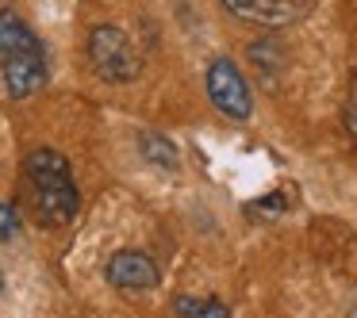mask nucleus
I'll return each instance as SVG.
<instances>
[{
  "label": "nucleus",
  "mask_w": 357,
  "mask_h": 318,
  "mask_svg": "<svg viewBox=\"0 0 357 318\" xmlns=\"http://www.w3.org/2000/svg\"><path fill=\"white\" fill-rule=\"evenodd\" d=\"M24 188H27V203H31L35 218L43 226H66L77 218L81 192L70 161L58 150L39 146L24 157Z\"/></svg>",
  "instance_id": "nucleus-1"
},
{
  "label": "nucleus",
  "mask_w": 357,
  "mask_h": 318,
  "mask_svg": "<svg viewBox=\"0 0 357 318\" xmlns=\"http://www.w3.org/2000/svg\"><path fill=\"white\" fill-rule=\"evenodd\" d=\"M0 77H4L12 100L35 96L50 77V58L43 39L12 8H0Z\"/></svg>",
  "instance_id": "nucleus-2"
},
{
  "label": "nucleus",
  "mask_w": 357,
  "mask_h": 318,
  "mask_svg": "<svg viewBox=\"0 0 357 318\" xmlns=\"http://www.w3.org/2000/svg\"><path fill=\"white\" fill-rule=\"evenodd\" d=\"M85 54H89V65L96 70L100 81L127 85V81L139 77V54H135L127 31L116 24H96L85 39Z\"/></svg>",
  "instance_id": "nucleus-3"
},
{
  "label": "nucleus",
  "mask_w": 357,
  "mask_h": 318,
  "mask_svg": "<svg viewBox=\"0 0 357 318\" xmlns=\"http://www.w3.org/2000/svg\"><path fill=\"white\" fill-rule=\"evenodd\" d=\"M204 85H208V100L219 116L234 119V123H246L254 116V93L231 58H215L204 73Z\"/></svg>",
  "instance_id": "nucleus-4"
},
{
  "label": "nucleus",
  "mask_w": 357,
  "mask_h": 318,
  "mask_svg": "<svg viewBox=\"0 0 357 318\" xmlns=\"http://www.w3.org/2000/svg\"><path fill=\"white\" fill-rule=\"evenodd\" d=\"M319 0H223L231 16L246 19L257 27H292L315 12Z\"/></svg>",
  "instance_id": "nucleus-5"
},
{
  "label": "nucleus",
  "mask_w": 357,
  "mask_h": 318,
  "mask_svg": "<svg viewBox=\"0 0 357 318\" xmlns=\"http://www.w3.org/2000/svg\"><path fill=\"white\" fill-rule=\"evenodd\" d=\"M104 276H108L112 287H123V292H150V287H158L162 272H158L154 257L142 253V249H119V253L108 257Z\"/></svg>",
  "instance_id": "nucleus-6"
},
{
  "label": "nucleus",
  "mask_w": 357,
  "mask_h": 318,
  "mask_svg": "<svg viewBox=\"0 0 357 318\" xmlns=\"http://www.w3.org/2000/svg\"><path fill=\"white\" fill-rule=\"evenodd\" d=\"M139 150H142V157H146L150 165H158V169H177V146H173L165 134L142 131L139 134Z\"/></svg>",
  "instance_id": "nucleus-7"
},
{
  "label": "nucleus",
  "mask_w": 357,
  "mask_h": 318,
  "mask_svg": "<svg viewBox=\"0 0 357 318\" xmlns=\"http://www.w3.org/2000/svg\"><path fill=\"white\" fill-rule=\"evenodd\" d=\"M173 310H177L181 318H231L227 303L215 299V295H208V299H196V295H177V299H173Z\"/></svg>",
  "instance_id": "nucleus-8"
},
{
  "label": "nucleus",
  "mask_w": 357,
  "mask_h": 318,
  "mask_svg": "<svg viewBox=\"0 0 357 318\" xmlns=\"http://www.w3.org/2000/svg\"><path fill=\"white\" fill-rule=\"evenodd\" d=\"M20 230V215L16 207H8V203H0V241H12Z\"/></svg>",
  "instance_id": "nucleus-9"
},
{
  "label": "nucleus",
  "mask_w": 357,
  "mask_h": 318,
  "mask_svg": "<svg viewBox=\"0 0 357 318\" xmlns=\"http://www.w3.org/2000/svg\"><path fill=\"white\" fill-rule=\"evenodd\" d=\"M346 131L357 146V77H354V88H349V100H346Z\"/></svg>",
  "instance_id": "nucleus-10"
},
{
  "label": "nucleus",
  "mask_w": 357,
  "mask_h": 318,
  "mask_svg": "<svg viewBox=\"0 0 357 318\" xmlns=\"http://www.w3.org/2000/svg\"><path fill=\"white\" fill-rule=\"evenodd\" d=\"M0 292H4V280H0Z\"/></svg>",
  "instance_id": "nucleus-11"
},
{
  "label": "nucleus",
  "mask_w": 357,
  "mask_h": 318,
  "mask_svg": "<svg viewBox=\"0 0 357 318\" xmlns=\"http://www.w3.org/2000/svg\"><path fill=\"white\" fill-rule=\"evenodd\" d=\"M354 318H357V307H354Z\"/></svg>",
  "instance_id": "nucleus-12"
}]
</instances>
